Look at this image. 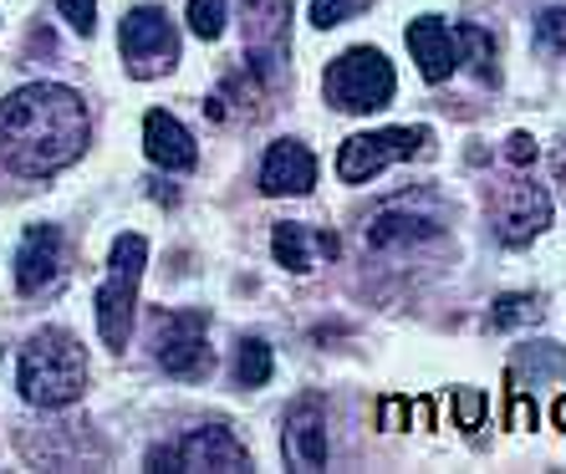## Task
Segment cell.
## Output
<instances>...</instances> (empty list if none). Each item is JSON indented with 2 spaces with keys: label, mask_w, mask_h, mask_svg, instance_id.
<instances>
[{
  "label": "cell",
  "mask_w": 566,
  "mask_h": 474,
  "mask_svg": "<svg viewBox=\"0 0 566 474\" xmlns=\"http://www.w3.org/2000/svg\"><path fill=\"white\" fill-rule=\"evenodd\" d=\"M87 103L72 87L31 82L0 97V164L21 179H46L77 164L87 148Z\"/></svg>",
  "instance_id": "cell-1"
},
{
  "label": "cell",
  "mask_w": 566,
  "mask_h": 474,
  "mask_svg": "<svg viewBox=\"0 0 566 474\" xmlns=\"http://www.w3.org/2000/svg\"><path fill=\"white\" fill-rule=\"evenodd\" d=\"M21 398L31 409H66L87 393V352L72 331L41 327L27 347H21Z\"/></svg>",
  "instance_id": "cell-2"
},
{
  "label": "cell",
  "mask_w": 566,
  "mask_h": 474,
  "mask_svg": "<svg viewBox=\"0 0 566 474\" xmlns=\"http://www.w3.org/2000/svg\"><path fill=\"white\" fill-rule=\"evenodd\" d=\"M148 265V240L144 235H118L113 255H107V281L97 286V331L113 352L128 347L133 331V306H138V281Z\"/></svg>",
  "instance_id": "cell-3"
},
{
  "label": "cell",
  "mask_w": 566,
  "mask_h": 474,
  "mask_svg": "<svg viewBox=\"0 0 566 474\" xmlns=\"http://www.w3.org/2000/svg\"><path fill=\"white\" fill-rule=\"evenodd\" d=\"M434 235H444V204L434 189H409V194L382 199L363 224V240L373 251H403V245H423Z\"/></svg>",
  "instance_id": "cell-4"
},
{
  "label": "cell",
  "mask_w": 566,
  "mask_h": 474,
  "mask_svg": "<svg viewBox=\"0 0 566 474\" xmlns=\"http://www.w3.org/2000/svg\"><path fill=\"white\" fill-rule=\"evenodd\" d=\"M322 93L337 113H378L394 97V66L382 62L378 46H353L327 66Z\"/></svg>",
  "instance_id": "cell-5"
},
{
  "label": "cell",
  "mask_w": 566,
  "mask_h": 474,
  "mask_svg": "<svg viewBox=\"0 0 566 474\" xmlns=\"http://www.w3.org/2000/svg\"><path fill=\"white\" fill-rule=\"evenodd\" d=\"M118 46H123V66L144 82L174 72V62H179V31H174L164 6H133V11L123 15Z\"/></svg>",
  "instance_id": "cell-6"
},
{
  "label": "cell",
  "mask_w": 566,
  "mask_h": 474,
  "mask_svg": "<svg viewBox=\"0 0 566 474\" xmlns=\"http://www.w3.org/2000/svg\"><path fill=\"white\" fill-rule=\"evenodd\" d=\"M434 144V133L429 128H378V133H353L337 154V179L343 185H368L378 179L382 169H394L403 158L423 154V148Z\"/></svg>",
  "instance_id": "cell-7"
},
{
  "label": "cell",
  "mask_w": 566,
  "mask_h": 474,
  "mask_svg": "<svg viewBox=\"0 0 566 474\" xmlns=\"http://www.w3.org/2000/svg\"><path fill=\"white\" fill-rule=\"evenodd\" d=\"M205 327H210V316L205 312H169V316H158L154 322V357L169 378H179V382L210 378L214 352H210Z\"/></svg>",
  "instance_id": "cell-8"
},
{
  "label": "cell",
  "mask_w": 566,
  "mask_h": 474,
  "mask_svg": "<svg viewBox=\"0 0 566 474\" xmlns=\"http://www.w3.org/2000/svg\"><path fill=\"white\" fill-rule=\"evenodd\" d=\"M485 210H490V224H495V235H501L505 245H531V240L552 224V199H546L541 185H531L526 169H515L511 179H501V185L490 189Z\"/></svg>",
  "instance_id": "cell-9"
},
{
  "label": "cell",
  "mask_w": 566,
  "mask_h": 474,
  "mask_svg": "<svg viewBox=\"0 0 566 474\" xmlns=\"http://www.w3.org/2000/svg\"><path fill=\"white\" fill-rule=\"evenodd\" d=\"M276 77H281V66L240 56V66H230L220 87L205 97V113H210L214 123H255L265 107H271Z\"/></svg>",
  "instance_id": "cell-10"
},
{
  "label": "cell",
  "mask_w": 566,
  "mask_h": 474,
  "mask_svg": "<svg viewBox=\"0 0 566 474\" xmlns=\"http://www.w3.org/2000/svg\"><path fill=\"white\" fill-rule=\"evenodd\" d=\"M148 470H220V474H235V470H251V454H245V444H240L230 429H220V423H210V429H189L179 444L169 449H154L148 454Z\"/></svg>",
  "instance_id": "cell-11"
},
{
  "label": "cell",
  "mask_w": 566,
  "mask_h": 474,
  "mask_svg": "<svg viewBox=\"0 0 566 474\" xmlns=\"http://www.w3.org/2000/svg\"><path fill=\"white\" fill-rule=\"evenodd\" d=\"M66 271H72L66 235L56 224H31L21 251H15V286H21V296H52L66 281Z\"/></svg>",
  "instance_id": "cell-12"
},
{
  "label": "cell",
  "mask_w": 566,
  "mask_h": 474,
  "mask_svg": "<svg viewBox=\"0 0 566 474\" xmlns=\"http://www.w3.org/2000/svg\"><path fill=\"white\" fill-rule=\"evenodd\" d=\"M245 21V46L255 62L281 66L291 52V0H240Z\"/></svg>",
  "instance_id": "cell-13"
},
{
  "label": "cell",
  "mask_w": 566,
  "mask_h": 474,
  "mask_svg": "<svg viewBox=\"0 0 566 474\" xmlns=\"http://www.w3.org/2000/svg\"><path fill=\"white\" fill-rule=\"evenodd\" d=\"M281 454H286L291 470H322L327 464V413L316 398H302L296 409L286 413V434H281Z\"/></svg>",
  "instance_id": "cell-14"
},
{
  "label": "cell",
  "mask_w": 566,
  "mask_h": 474,
  "mask_svg": "<svg viewBox=\"0 0 566 474\" xmlns=\"http://www.w3.org/2000/svg\"><path fill=\"white\" fill-rule=\"evenodd\" d=\"M409 52H413V62H419L423 82H449L460 72V41H454V31H449L439 15L409 21Z\"/></svg>",
  "instance_id": "cell-15"
},
{
  "label": "cell",
  "mask_w": 566,
  "mask_h": 474,
  "mask_svg": "<svg viewBox=\"0 0 566 474\" xmlns=\"http://www.w3.org/2000/svg\"><path fill=\"white\" fill-rule=\"evenodd\" d=\"M312 185H316V158L306 154V144H296V138L271 144V154L261 164L265 194H312Z\"/></svg>",
  "instance_id": "cell-16"
},
{
  "label": "cell",
  "mask_w": 566,
  "mask_h": 474,
  "mask_svg": "<svg viewBox=\"0 0 566 474\" xmlns=\"http://www.w3.org/2000/svg\"><path fill=\"white\" fill-rule=\"evenodd\" d=\"M144 154L154 158L158 169H195L199 164V148L189 138V128L174 113H164V107H154L144 118Z\"/></svg>",
  "instance_id": "cell-17"
},
{
  "label": "cell",
  "mask_w": 566,
  "mask_h": 474,
  "mask_svg": "<svg viewBox=\"0 0 566 474\" xmlns=\"http://www.w3.org/2000/svg\"><path fill=\"white\" fill-rule=\"evenodd\" d=\"M271 255L286 265L291 276H306V271H316V255H337V235L286 220V224H276V235H271Z\"/></svg>",
  "instance_id": "cell-18"
},
{
  "label": "cell",
  "mask_w": 566,
  "mask_h": 474,
  "mask_svg": "<svg viewBox=\"0 0 566 474\" xmlns=\"http://www.w3.org/2000/svg\"><path fill=\"white\" fill-rule=\"evenodd\" d=\"M562 372H566V347H556V343L515 347V357H511V378L541 382V378H562Z\"/></svg>",
  "instance_id": "cell-19"
},
{
  "label": "cell",
  "mask_w": 566,
  "mask_h": 474,
  "mask_svg": "<svg viewBox=\"0 0 566 474\" xmlns=\"http://www.w3.org/2000/svg\"><path fill=\"white\" fill-rule=\"evenodd\" d=\"M454 41H460V62H470L480 82H495V77H501V66H495V36H490L485 27L464 21V27H454Z\"/></svg>",
  "instance_id": "cell-20"
},
{
  "label": "cell",
  "mask_w": 566,
  "mask_h": 474,
  "mask_svg": "<svg viewBox=\"0 0 566 474\" xmlns=\"http://www.w3.org/2000/svg\"><path fill=\"white\" fill-rule=\"evenodd\" d=\"M271 372H276V362H271V347L261 343V337H245L235 352V382L240 388H265L271 382Z\"/></svg>",
  "instance_id": "cell-21"
},
{
  "label": "cell",
  "mask_w": 566,
  "mask_h": 474,
  "mask_svg": "<svg viewBox=\"0 0 566 474\" xmlns=\"http://www.w3.org/2000/svg\"><path fill=\"white\" fill-rule=\"evenodd\" d=\"M541 312H546V306H541V296H521V291H515V296H501V302L490 306V327H495V331L531 327V322H541Z\"/></svg>",
  "instance_id": "cell-22"
},
{
  "label": "cell",
  "mask_w": 566,
  "mask_h": 474,
  "mask_svg": "<svg viewBox=\"0 0 566 474\" xmlns=\"http://www.w3.org/2000/svg\"><path fill=\"white\" fill-rule=\"evenodd\" d=\"M189 31L199 41H214L224 31V0H189Z\"/></svg>",
  "instance_id": "cell-23"
},
{
  "label": "cell",
  "mask_w": 566,
  "mask_h": 474,
  "mask_svg": "<svg viewBox=\"0 0 566 474\" xmlns=\"http://www.w3.org/2000/svg\"><path fill=\"white\" fill-rule=\"evenodd\" d=\"M536 46H541V52H552V56L566 52V11H562V6H556V11H541V21H536Z\"/></svg>",
  "instance_id": "cell-24"
},
{
  "label": "cell",
  "mask_w": 566,
  "mask_h": 474,
  "mask_svg": "<svg viewBox=\"0 0 566 474\" xmlns=\"http://www.w3.org/2000/svg\"><path fill=\"white\" fill-rule=\"evenodd\" d=\"M368 6V0H312V27L332 31V27H343L347 15H357Z\"/></svg>",
  "instance_id": "cell-25"
},
{
  "label": "cell",
  "mask_w": 566,
  "mask_h": 474,
  "mask_svg": "<svg viewBox=\"0 0 566 474\" xmlns=\"http://www.w3.org/2000/svg\"><path fill=\"white\" fill-rule=\"evenodd\" d=\"M62 6V21L77 36H93V27H97V0H56Z\"/></svg>",
  "instance_id": "cell-26"
},
{
  "label": "cell",
  "mask_w": 566,
  "mask_h": 474,
  "mask_svg": "<svg viewBox=\"0 0 566 474\" xmlns=\"http://www.w3.org/2000/svg\"><path fill=\"white\" fill-rule=\"evenodd\" d=\"M454 409H460V429H480V423H485V393L460 388V393H454Z\"/></svg>",
  "instance_id": "cell-27"
},
{
  "label": "cell",
  "mask_w": 566,
  "mask_h": 474,
  "mask_svg": "<svg viewBox=\"0 0 566 474\" xmlns=\"http://www.w3.org/2000/svg\"><path fill=\"white\" fill-rule=\"evenodd\" d=\"M505 158H511V169L536 164V138H531V133H511V138H505Z\"/></svg>",
  "instance_id": "cell-28"
},
{
  "label": "cell",
  "mask_w": 566,
  "mask_h": 474,
  "mask_svg": "<svg viewBox=\"0 0 566 474\" xmlns=\"http://www.w3.org/2000/svg\"><path fill=\"white\" fill-rule=\"evenodd\" d=\"M511 423L515 429H536V403H526L521 393H511Z\"/></svg>",
  "instance_id": "cell-29"
},
{
  "label": "cell",
  "mask_w": 566,
  "mask_h": 474,
  "mask_svg": "<svg viewBox=\"0 0 566 474\" xmlns=\"http://www.w3.org/2000/svg\"><path fill=\"white\" fill-rule=\"evenodd\" d=\"M552 169H556V185H562V194H566V144L552 154Z\"/></svg>",
  "instance_id": "cell-30"
},
{
  "label": "cell",
  "mask_w": 566,
  "mask_h": 474,
  "mask_svg": "<svg viewBox=\"0 0 566 474\" xmlns=\"http://www.w3.org/2000/svg\"><path fill=\"white\" fill-rule=\"evenodd\" d=\"M556 423H562V429H566V398H562V403H556Z\"/></svg>",
  "instance_id": "cell-31"
}]
</instances>
